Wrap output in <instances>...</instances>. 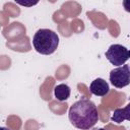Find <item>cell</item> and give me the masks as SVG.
<instances>
[{
	"label": "cell",
	"instance_id": "obj_9",
	"mask_svg": "<svg viewBox=\"0 0 130 130\" xmlns=\"http://www.w3.org/2000/svg\"><path fill=\"white\" fill-rule=\"evenodd\" d=\"M89 130H105L104 128H92V129H89Z\"/></svg>",
	"mask_w": 130,
	"mask_h": 130
},
{
	"label": "cell",
	"instance_id": "obj_6",
	"mask_svg": "<svg viewBox=\"0 0 130 130\" xmlns=\"http://www.w3.org/2000/svg\"><path fill=\"white\" fill-rule=\"evenodd\" d=\"M111 120L117 124H120L125 120L130 121V103H128L124 108H117L114 111Z\"/></svg>",
	"mask_w": 130,
	"mask_h": 130
},
{
	"label": "cell",
	"instance_id": "obj_7",
	"mask_svg": "<svg viewBox=\"0 0 130 130\" xmlns=\"http://www.w3.org/2000/svg\"><path fill=\"white\" fill-rule=\"evenodd\" d=\"M70 93H71V89L65 83L57 84L54 87V95L60 102H64L66 100H68L70 96Z\"/></svg>",
	"mask_w": 130,
	"mask_h": 130
},
{
	"label": "cell",
	"instance_id": "obj_8",
	"mask_svg": "<svg viewBox=\"0 0 130 130\" xmlns=\"http://www.w3.org/2000/svg\"><path fill=\"white\" fill-rule=\"evenodd\" d=\"M122 3H123V6H124L125 11L130 12V0H123Z\"/></svg>",
	"mask_w": 130,
	"mask_h": 130
},
{
	"label": "cell",
	"instance_id": "obj_1",
	"mask_svg": "<svg viewBox=\"0 0 130 130\" xmlns=\"http://www.w3.org/2000/svg\"><path fill=\"white\" fill-rule=\"evenodd\" d=\"M68 118L75 128L89 130L99 121L98 108L92 101L81 98L69 108Z\"/></svg>",
	"mask_w": 130,
	"mask_h": 130
},
{
	"label": "cell",
	"instance_id": "obj_3",
	"mask_svg": "<svg viewBox=\"0 0 130 130\" xmlns=\"http://www.w3.org/2000/svg\"><path fill=\"white\" fill-rule=\"evenodd\" d=\"M105 55L112 65L119 67L124 65L126 61L130 58V51L120 44H113L106 51Z\"/></svg>",
	"mask_w": 130,
	"mask_h": 130
},
{
	"label": "cell",
	"instance_id": "obj_5",
	"mask_svg": "<svg viewBox=\"0 0 130 130\" xmlns=\"http://www.w3.org/2000/svg\"><path fill=\"white\" fill-rule=\"evenodd\" d=\"M89 90L92 94L98 96H105L110 91L109 83L103 78H95L89 84Z\"/></svg>",
	"mask_w": 130,
	"mask_h": 130
},
{
	"label": "cell",
	"instance_id": "obj_4",
	"mask_svg": "<svg viewBox=\"0 0 130 130\" xmlns=\"http://www.w3.org/2000/svg\"><path fill=\"white\" fill-rule=\"evenodd\" d=\"M110 81L113 86L122 88L130 84V67L127 64L114 68L110 72Z\"/></svg>",
	"mask_w": 130,
	"mask_h": 130
},
{
	"label": "cell",
	"instance_id": "obj_2",
	"mask_svg": "<svg viewBox=\"0 0 130 130\" xmlns=\"http://www.w3.org/2000/svg\"><path fill=\"white\" fill-rule=\"evenodd\" d=\"M32 46L38 53L42 55H51L59 46V37L57 32L52 29H38L32 37Z\"/></svg>",
	"mask_w": 130,
	"mask_h": 130
}]
</instances>
